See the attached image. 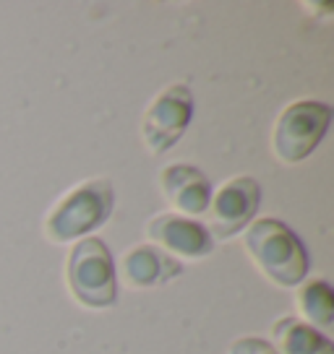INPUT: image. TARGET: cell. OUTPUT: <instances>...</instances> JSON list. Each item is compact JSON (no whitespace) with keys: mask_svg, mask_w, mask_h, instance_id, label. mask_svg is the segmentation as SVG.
Segmentation results:
<instances>
[{"mask_svg":"<svg viewBox=\"0 0 334 354\" xmlns=\"http://www.w3.org/2000/svg\"><path fill=\"white\" fill-rule=\"evenodd\" d=\"M146 237L155 248L173 258H206L214 250V237L199 219L180 216L175 211L157 214L146 224Z\"/></svg>","mask_w":334,"mask_h":354,"instance_id":"7","label":"cell"},{"mask_svg":"<svg viewBox=\"0 0 334 354\" xmlns=\"http://www.w3.org/2000/svg\"><path fill=\"white\" fill-rule=\"evenodd\" d=\"M258 206H261V188L254 177L238 175L230 177L222 188L212 193L209 201V219H206V230L214 240H227L240 234L256 219Z\"/></svg>","mask_w":334,"mask_h":354,"instance_id":"6","label":"cell"},{"mask_svg":"<svg viewBox=\"0 0 334 354\" xmlns=\"http://www.w3.org/2000/svg\"><path fill=\"white\" fill-rule=\"evenodd\" d=\"M243 248L258 271L277 287L292 289L308 277V250L282 219H254L243 230Z\"/></svg>","mask_w":334,"mask_h":354,"instance_id":"1","label":"cell"},{"mask_svg":"<svg viewBox=\"0 0 334 354\" xmlns=\"http://www.w3.org/2000/svg\"><path fill=\"white\" fill-rule=\"evenodd\" d=\"M115 190L107 177L84 180L63 193L45 216V234L53 243H73L89 237L112 216Z\"/></svg>","mask_w":334,"mask_h":354,"instance_id":"2","label":"cell"},{"mask_svg":"<svg viewBox=\"0 0 334 354\" xmlns=\"http://www.w3.org/2000/svg\"><path fill=\"white\" fill-rule=\"evenodd\" d=\"M295 299H298V310H301L303 315V323L313 326L316 331L319 328L329 331L334 326V297L326 279L301 281L298 292H295Z\"/></svg>","mask_w":334,"mask_h":354,"instance_id":"11","label":"cell"},{"mask_svg":"<svg viewBox=\"0 0 334 354\" xmlns=\"http://www.w3.org/2000/svg\"><path fill=\"white\" fill-rule=\"evenodd\" d=\"M227 354H277L274 346L267 339H258V336H240L230 344Z\"/></svg>","mask_w":334,"mask_h":354,"instance_id":"12","label":"cell"},{"mask_svg":"<svg viewBox=\"0 0 334 354\" xmlns=\"http://www.w3.org/2000/svg\"><path fill=\"white\" fill-rule=\"evenodd\" d=\"M66 281L71 297L89 310H107L118 302V274L110 248L100 237H81L68 253Z\"/></svg>","mask_w":334,"mask_h":354,"instance_id":"3","label":"cell"},{"mask_svg":"<svg viewBox=\"0 0 334 354\" xmlns=\"http://www.w3.org/2000/svg\"><path fill=\"white\" fill-rule=\"evenodd\" d=\"M183 274V266L178 258L167 255L155 245H136L121 261V277L128 287L149 289L167 284Z\"/></svg>","mask_w":334,"mask_h":354,"instance_id":"9","label":"cell"},{"mask_svg":"<svg viewBox=\"0 0 334 354\" xmlns=\"http://www.w3.org/2000/svg\"><path fill=\"white\" fill-rule=\"evenodd\" d=\"M272 346L277 354H334L332 342L301 318L282 315L272 326Z\"/></svg>","mask_w":334,"mask_h":354,"instance_id":"10","label":"cell"},{"mask_svg":"<svg viewBox=\"0 0 334 354\" xmlns=\"http://www.w3.org/2000/svg\"><path fill=\"white\" fill-rule=\"evenodd\" d=\"M332 122V107L319 100H298L279 112L272 131V151L285 165H301L319 149Z\"/></svg>","mask_w":334,"mask_h":354,"instance_id":"4","label":"cell"},{"mask_svg":"<svg viewBox=\"0 0 334 354\" xmlns=\"http://www.w3.org/2000/svg\"><path fill=\"white\" fill-rule=\"evenodd\" d=\"M159 190L180 216L196 219L206 214L212 201L209 177L193 165H167L159 169Z\"/></svg>","mask_w":334,"mask_h":354,"instance_id":"8","label":"cell"},{"mask_svg":"<svg viewBox=\"0 0 334 354\" xmlns=\"http://www.w3.org/2000/svg\"><path fill=\"white\" fill-rule=\"evenodd\" d=\"M193 118V94L186 84H173L157 94L141 120V138L152 154H165L183 138Z\"/></svg>","mask_w":334,"mask_h":354,"instance_id":"5","label":"cell"}]
</instances>
